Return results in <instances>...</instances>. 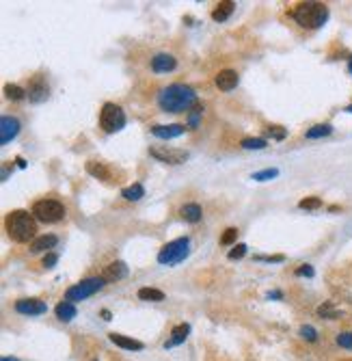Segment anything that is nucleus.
Segmentation results:
<instances>
[{
	"instance_id": "f257e3e1",
	"label": "nucleus",
	"mask_w": 352,
	"mask_h": 361,
	"mask_svg": "<svg viewBox=\"0 0 352 361\" xmlns=\"http://www.w3.org/2000/svg\"><path fill=\"white\" fill-rule=\"evenodd\" d=\"M197 104V93L194 89L182 82L164 87L158 93V106L164 112H188Z\"/></svg>"
},
{
	"instance_id": "f03ea898",
	"label": "nucleus",
	"mask_w": 352,
	"mask_h": 361,
	"mask_svg": "<svg viewBox=\"0 0 352 361\" xmlns=\"http://www.w3.org/2000/svg\"><path fill=\"white\" fill-rule=\"evenodd\" d=\"M37 219L26 210H13L9 212L5 219V227L7 234L11 236L15 242H33L35 240V232H37Z\"/></svg>"
},
{
	"instance_id": "7ed1b4c3",
	"label": "nucleus",
	"mask_w": 352,
	"mask_h": 361,
	"mask_svg": "<svg viewBox=\"0 0 352 361\" xmlns=\"http://www.w3.org/2000/svg\"><path fill=\"white\" fill-rule=\"evenodd\" d=\"M292 15L303 28H320L328 17V7L322 3H300Z\"/></svg>"
},
{
	"instance_id": "20e7f679",
	"label": "nucleus",
	"mask_w": 352,
	"mask_h": 361,
	"mask_svg": "<svg viewBox=\"0 0 352 361\" xmlns=\"http://www.w3.org/2000/svg\"><path fill=\"white\" fill-rule=\"evenodd\" d=\"M104 286H106L104 277H89V279H82L80 283L71 286L69 290L65 292V301H69V303L85 301V298H89V296H93L95 292H100Z\"/></svg>"
},
{
	"instance_id": "39448f33",
	"label": "nucleus",
	"mask_w": 352,
	"mask_h": 361,
	"mask_svg": "<svg viewBox=\"0 0 352 361\" xmlns=\"http://www.w3.org/2000/svg\"><path fill=\"white\" fill-rule=\"evenodd\" d=\"M190 251V240L188 238H178V240H171L169 244H164L160 253H158V262L164 266H173V264H180L186 255Z\"/></svg>"
},
{
	"instance_id": "423d86ee",
	"label": "nucleus",
	"mask_w": 352,
	"mask_h": 361,
	"mask_svg": "<svg viewBox=\"0 0 352 361\" xmlns=\"http://www.w3.org/2000/svg\"><path fill=\"white\" fill-rule=\"evenodd\" d=\"M33 216L39 223H58L65 216V205L54 199H41L33 205Z\"/></svg>"
},
{
	"instance_id": "0eeeda50",
	"label": "nucleus",
	"mask_w": 352,
	"mask_h": 361,
	"mask_svg": "<svg viewBox=\"0 0 352 361\" xmlns=\"http://www.w3.org/2000/svg\"><path fill=\"white\" fill-rule=\"evenodd\" d=\"M100 126L108 134L119 132L123 126H126V112H123L117 104H112V102H106L100 110Z\"/></svg>"
},
{
	"instance_id": "6e6552de",
	"label": "nucleus",
	"mask_w": 352,
	"mask_h": 361,
	"mask_svg": "<svg viewBox=\"0 0 352 361\" xmlns=\"http://www.w3.org/2000/svg\"><path fill=\"white\" fill-rule=\"evenodd\" d=\"M149 154L153 158H158L162 162H169V164H182L188 158V151L184 149H173L169 145H160V147H149Z\"/></svg>"
},
{
	"instance_id": "1a4fd4ad",
	"label": "nucleus",
	"mask_w": 352,
	"mask_h": 361,
	"mask_svg": "<svg viewBox=\"0 0 352 361\" xmlns=\"http://www.w3.org/2000/svg\"><path fill=\"white\" fill-rule=\"evenodd\" d=\"M15 309L24 316H39L48 312V305L44 301H39V298H19L15 303Z\"/></svg>"
},
{
	"instance_id": "9d476101",
	"label": "nucleus",
	"mask_w": 352,
	"mask_h": 361,
	"mask_svg": "<svg viewBox=\"0 0 352 361\" xmlns=\"http://www.w3.org/2000/svg\"><path fill=\"white\" fill-rule=\"evenodd\" d=\"M19 134V119L15 117H3L0 119V145H7Z\"/></svg>"
},
{
	"instance_id": "9b49d317",
	"label": "nucleus",
	"mask_w": 352,
	"mask_h": 361,
	"mask_svg": "<svg viewBox=\"0 0 352 361\" xmlns=\"http://www.w3.org/2000/svg\"><path fill=\"white\" fill-rule=\"evenodd\" d=\"M186 130H188V126H184V123H171V126H153L151 134L158 139H175L182 137Z\"/></svg>"
},
{
	"instance_id": "f8f14e48",
	"label": "nucleus",
	"mask_w": 352,
	"mask_h": 361,
	"mask_svg": "<svg viewBox=\"0 0 352 361\" xmlns=\"http://www.w3.org/2000/svg\"><path fill=\"white\" fill-rule=\"evenodd\" d=\"M175 65H178L175 56L164 54V52H160V54H156V56L151 59V69L156 71V74H164V71H171V69H175Z\"/></svg>"
},
{
	"instance_id": "ddd939ff",
	"label": "nucleus",
	"mask_w": 352,
	"mask_h": 361,
	"mask_svg": "<svg viewBox=\"0 0 352 361\" xmlns=\"http://www.w3.org/2000/svg\"><path fill=\"white\" fill-rule=\"evenodd\" d=\"M58 242V238L54 234H44V236H37V238L30 242V251L33 253H41V251H50V249H54Z\"/></svg>"
},
{
	"instance_id": "4468645a",
	"label": "nucleus",
	"mask_w": 352,
	"mask_h": 361,
	"mask_svg": "<svg viewBox=\"0 0 352 361\" xmlns=\"http://www.w3.org/2000/svg\"><path fill=\"white\" fill-rule=\"evenodd\" d=\"M216 87L221 91H231L238 87V74L233 69H223L216 74Z\"/></svg>"
},
{
	"instance_id": "2eb2a0df",
	"label": "nucleus",
	"mask_w": 352,
	"mask_h": 361,
	"mask_svg": "<svg viewBox=\"0 0 352 361\" xmlns=\"http://www.w3.org/2000/svg\"><path fill=\"white\" fill-rule=\"evenodd\" d=\"M28 98H30V102H44L48 98V85L44 82V78H41V76H37L33 82H30Z\"/></svg>"
},
{
	"instance_id": "dca6fc26",
	"label": "nucleus",
	"mask_w": 352,
	"mask_h": 361,
	"mask_svg": "<svg viewBox=\"0 0 352 361\" xmlns=\"http://www.w3.org/2000/svg\"><path fill=\"white\" fill-rule=\"evenodd\" d=\"M188 333H190V327L188 325H178L171 331V337L164 342V348H173V346H180V344H184L186 342V337H188Z\"/></svg>"
},
{
	"instance_id": "f3484780",
	"label": "nucleus",
	"mask_w": 352,
	"mask_h": 361,
	"mask_svg": "<svg viewBox=\"0 0 352 361\" xmlns=\"http://www.w3.org/2000/svg\"><path fill=\"white\" fill-rule=\"evenodd\" d=\"M108 339L112 344H117L121 348H126V350H143L145 344L139 342V339H132V337H126V335H119V333H110Z\"/></svg>"
},
{
	"instance_id": "a211bd4d",
	"label": "nucleus",
	"mask_w": 352,
	"mask_h": 361,
	"mask_svg": "<svg viewBox=\"0 0 352 361\" xmlns=\"http://www.w3.org/2000/svg\"><path fill=\"white\" fill-rule=\"evenodd\" d=\"M128 275V266L123 262H112L106 266L104 271V279L106 281H117V279H123V277Z\"/></svg>"
},
{
	"instance_id": "6ab92c4d",
	"label": "nucleus",
	"mask_w": 352,
	"mask_h": 361,
	"mask_svg": "<svg viewBox=\"0 0 352 361\" xmlns=\"http://www.w3.org/2000/svg\"><path fill=\"white\" fill-rule=\"evenodd\" d=\"M54 314L61 322H69V320H74L76 318V305L74 303H69V301H61L54 309Z\"/></svg>"
},
{
	"instance_id": "aec40b11",
	"label": "nucleus",
	"mask_w": 352,
	"mask_h": 361,
	"mask_svg": "<svg viewBox=\"0 0 352 361\" xmlns=\"http://www.w3.org/2000/svg\"><path fill=\"white\" fill-rule=\"evenodd\" d=\"M233 9H236V5L231 3V0L216 5V9L212 11V20H214V22H225V20H229V15L233 13Z\"/></svg>"
},
{
	"instance_id": "412c9836",
	"label": "nucleus",
	"mask_w": 352,
	"mask_h": 361,
	"mask_svg": "<svg viewBox=\"0 0 352 361\" xmlns=\"http://www.w3.org/2000/svg\"><path fill=\"white\" fill-rule=\"evenodd\" d=\"M180 214H182V219L188 221V223H199L201 221V208H199V203H186L184 208L180 210Z\"/></svg>"
},
{
	"instance_id": "4be33fe9",
	"label": "nucleus",
	"mask_w": 352,
	"mask_h": 361,
	"mask_svg": "<svg viewBox=\"0 0 352 361\" xmlns=\"http://www.w3.org/2000/svg\"><path fill=\"white\" fill-rule=\"evenodd\" d=\"M143 195H145L143 184H132V186H126V188L121 191V197L128 199V201H139Z\"/></svg>"
},
{
	"instance_id": "5701e85b",
	"label": "nucleus",
	"mask_w": 352,
	"mask_h": 361,
	"mask_svg": "<svg viewBox=\"0 0 352 361\" xmlns=\"http://www.w3.org/2000/svg\"><path fill=\"white\" fill-rule=\"evenodd\" d=\"M139 298H141V301H153V303H158V301H164V292L156 290V288H141V290H139Z\"/></svg>"
},
{
	"instance_id": "b1692460",
	"label": "nucleus",
	"mask_w": 352,
	"mask_h": 361,
	"mask_svg": "<svg viewBox=\"0 0 352 361\" xmlns=\"http://www.w3.org/2000/svg\"><path fill=\"white\" fill-rule=\"evenodd\" d=\"M330 132H333V128L328 123H318V126L307 130V139H322V137H328Z\"/></svg>"
},
{
	"instance_id": "393cba45",
	"label": "nucleus",
	"mask_w": 352,
	"mask_h": 361,
	"mask_svg": "<svg viewBox=\"0 0 352 361\" xmlns=\"http://www.w3.org/2000/svg\"><path fill=\"white\" fill-rule=\"evenodd\" d=\"M87 171L91 173V175H95V178H100V180H110V173H108V169L104 167V164H100V162H87Z\"/></svg>"
},
{
	"instance_id": "a878e982",
	"label": "nucleus",
	"mask_w": 352,
	"mask_h": 361,
	"mask_svg": "<svg viewBox=\"0 0 352 361\" xmlns=\"http://www.w3.org/2000/svg\"><path fill=\"white\" fill-rule=\"evenodd\" d=\"M5 96L9 100H22L28 96V91H24L22 87H17V85H5Z\"/></svg>"
},
{
	"instance_id": "bb28decb",
	"label": "nucleus",
	"mask_w": 352,
	"mask_h": 361,
	"mask_svg": "<svg viewBox=\"0 0 352 361\" xmlns=\"http://www.w3.org/2000/svg\"><path fill=\"white\" fill-rule=\"evenodd\" d=\"M268 145L266 139H244L242 141V147L244 149H264Z\"/></svg>"
},
{
	"instance_id": "cd10ccee",
	"label": "nucleus",
	"mask_w": 352,
	"mask_h": 361,
	"mask_svg": "<svg viewBox=\"0 0 352 361\" xmlns=\"http://www.w3.org/2000/svg\"><path fill=\"white\" fill-rule=\"evenodd\" d=\"M318 314L322 316V318H337V316H339V312H337V309L330 305V303L320 305V307H318Z\"/></svg>"
},
{
	"instance_id": "c85d7f7f",
	"label": "nucleus",
	"mask_w": 352,
	"mask_h": 361,
	"mask_svg": "<svg viewBox=\"0 0 352 361\" xmlns=\"http://www.w3.org/2000/svg\"><path fill=\"white\" fill-rule=\"evenodd\" d=\"M277 175H279L277 169H266V171H257V173H253V180H257V182H266V180L277 178Z\"/></svg>"
},
{
	"instance_id": "c756f323",
	"label": "nucleus",
	"mask_w": 352,
	"mask_h": 361,
	"mask_svg": "<svg viewBox=\"0 0 352 361\" xmlns=\"http://www.w3.org/2000/svg\"><path fill=\"white\" fill-rule=\"evenodd\" d=\"M298 205H300L303 210H318L320 205H322V199H318V197H307V199L300 201Z\"/></svg>"
},
{
	"instance_id": "7c9ffc66",
	"label": "nucleus",
	"mask_w": 352,
	"mask_h": 361,
	"mask_svg": "<svg viewBox=\"0 0 352 361\" xmlns=\"http://www.w3.org/2000/svg\"><path fill=\"white\" fill-rule=\"evenodd\" d=\"M203 108L201 106H194L192 112H190V121H188V130H197V126H199V117H201Z\"/></svg>"
},
{
	"instance_id": "2f4dec72",
	"label": "nucleus",
	"mask_w": 352,
	"mask_h": 361,
	"mask_svg": "<svg viewBox=\"0 0 352 361\" xmlns=\"http://www.w3.org/2000/svg\"><path fill=\"white\" fill-rule=\"evenodd\" d=\"M236 238H238V230H236V227H229V230H225V234L221 236V244L227 246V244H231Z\"/></svg>"
},
{
	"instance_id": "473e14b6",
	"label": "nucleus",
	"mask_w": 352,
	"mask_h": 361,
	"mask_svg": "<svg viewBox=\"0 0 352 361\" xmlns=\"http://www.w3.org/2000/svg\"><path fill=\"white\" fill-rule=\"evenodd\" d=\"M300 335H303L305 339H309V342H316V339H318V333H316V329H314V327H309V325L300 327Z\"/></svg>"
},
{
	"instance_id": "72a5a7b5",
	"label": "nucleus",
	"mask_w": 352,
	"mask_h": 361,
	"mask_svg": "<svg viewBox=\"0 0 352 361\" xmlns=\"http://www.w3.org/2000/svg\"><path fill=\"white\" fill-rule=\"evenodd\" d=\"M337 344L344 348H352V333H339L337 335Z\"/></svg>"
},
{
	"instance_id": "f704fd0d",
	"label": "nucleus",
	"mask_w": 352,
	"mask_h": 361,
	"mask_svg": "<svg viewBox=\"0 0 352 361\" xmlns=\"http://www.w3.org/2000/svg\"><path fill=\"white\" fill-rule=\"evenodd\" d=\"M246 253V244H238L233 251H229V260H238V257H244Z\"/></svg>"
},
{
	"instance_id": "c9c22d12",
	"label": "nucleus",
	"mask_w": 352,
	"mask_h": 361,
	"mask_svg": "<svg viewBox=\"0 0 352 361\" xmlns=\"http://www.w3.org/2000/svg\"><path fill=\"white\" fill-rule=\"evenodd\" d=\"M56 262H58V255H56V253H48V255L44 257V266H46V268H52Z\"/></svg>"
},
{
	"instance_id": "e433bc0d",
	"label": "nucleus",
	"mask_w": 352,
	"mask_h": 361,
	"mask_svg": "<svg viewBox=\"0 0 352 361\" xmlns=\"http://www.w3.org/2000/svg\"><path fill=\"white\" fill-rule=\"evenodd\" d=\"M270 137L277 139V141H283V139H285V130L279 128V126H275V128H270Z\"/></svg>"
},
{
	"instance_id": "4c0bfd02",
	"label": "nucleus",
	"mask_w": 352,
	"mask_h": 361,
	"mask_svg": "<svg viewBox=\"0 0 352 361\" xmlns=\"http://www.w3.org/2000/svg\"><path fill=\"white\" fill-rule=\"evenodd\" d=\"M296 275H303V277H314V268L309 266V264H303V266H300L298 271H296Z\"/></svg>"
},
{
	"instance_id": "58836bf2",
	"label": "nucleus",
	"mask_w": 352,
	"mask_h": 361,
	"mask_svg": "<svg viewBox=\"0 0 352 361\" xmlns=\"http://www.w3.org/2000/svg\"><path fill=\"white\" fill-rule=\"evenodd\" d=\"M102 316H104V320H110V312H108V309H104V312H102Z\"/></svg>"
},
{
	"instance_id": "ea45409f",
	"label": "nucleus",
	"mask_w": 352,
	"mask_h": 361,
	"mask_svg": "<svg viewBox=\"0 0 352 361\" xmlns=\"http://www.w3.org/2000/svg\"><path fill=\"white\" fill-rule=\"evenodd\" d=\"M15 162H17V167H26V162H24V158H17Z\"/></svg>"
},
{
	"instance_id": "a19ab883",
	"label": "nucleus",
	"mask_w": 352,
	"mask_h": 361,
	"mask_svg": "<svg viewBox=\"0 0 352 361\" xmlns=\"http://www.w3.org/2000/svg\"><path fill=\"white\" fill-rule=\"evenodd\" d=\"M268 296H270V298H281V292H270Z\"/></svg>"
},
{
	"instance_id": "79ce46f5",
	"label": "nucleus",
	"mask_w": 352,
	"mask_h": 361,
	"mask_svg": "<svg viewBox=\"0 0 352 361\" xmlns=\"http://www.w3.org/2000/svg\"><path fill=\"white\" fill-rule=\"evenodd\" d=\"M3 361H19V359H15V357H3Z\"/></svg>"
},
{
	"instance_id": "37998d69",
	"label": "nucleus",
	"mask_w": 352,
	"mask_h": 361,
	"mask_svg": "<svg viewBox=\"0 0 352 361\" xmlns=\"http://www.w3.org/2000/svg\"><path fill=\"white\" fill-rule=\"evenodd\" d=\"M350 74H352V56H350Z\"/></svg>"
},
{
	"instance_id": "c03bdc74",
	"label": "nucleus",
	"mask_w": 352,
	"mask_h": 361,
	"mask_svg": "<svg viewBox=\"0 0 352 361\" xmlns=\"http://www.w3.org/2000/svg\"><path fill=\"white\" fill-rule=\"evenodd\" d=\"M348 110H350V112H352V106H350V108H348Z\"/></svg>"
}]
</instances>
